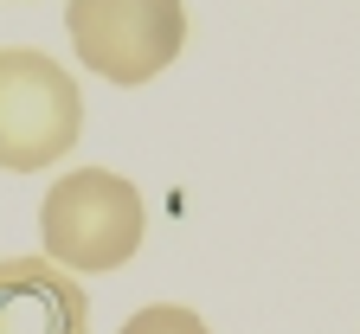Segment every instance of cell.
Listing matches in <instances>:
<instances>
[{
  "label": "cell",
  "instance_id": "4",
  "mask_svg": "<svg viewBox=\"0 0 360 334\" xmlns=\"http://www.w3.org/2000/svg\"><path fill=\"white\" fill-rule=\"evenodd\" d=\"M0 334H90V296L52 257H0Z\"/></svg>",
  "mask_w": 360,
  "mask_h": 334
},
{
  "label": "cell",
  "instance_id": "5",
  "mask_svg": "<svg viewBox=\"0 0 360 334\" xmlns=\"http://www.w3.org/2000/svg\"><path fill=\"white\" fill-rule=\"evenodd\" d=\"M116 334H212L193 309H180V302H148V309H135Z\"/></svg>",
  "mask_w": 360,
  "mask_h": 334
},
{
  "label": "cell",
  "instance_id": "1",
  "mask_svg": "<svg viewBox=\"0 0 360 334\" xmlns=\"http://www.w3.org/2000/svg\"><path fill=\"white\" fill-rule=\"evenodd\" d=\"M142 225H148V212H142L135 180H122L110 167H71L39 200L45 257L65 270H122L142 251Z\"/></svg>",
  "mask_w": 360,
  "mask_h": 334
},
{
  "label": "cell",
  "instance_id": "3",
  "mask_svg": "<svg viewBox=\"0 0 360 334\" xmlns=\"http://www.w3.org/2000/svg\"><path fill=\"white\" fill-rule=\"evenodd\" d=\"M65 26H71V52L122 90L161 77L187 45L180 0H71Z\"/></svg>",
  "mask_w": 360,
  "mask_h": 334
},
{
  "label": "cell",
  "instance_id": "2",
  "mask_svg": "<svg viewBox=\"0 0 360 334\" xmlns=\"http://www.w3.org/2000/svg\"><path fill=\"white\" fill-rule=\"evenodd\" d=\"M84 97L77 77L32 45H0V167L39 174L77 148Z\"/></svg>",
  "mask_w": 360,
  "mask_h": 334
}]
</instances>
